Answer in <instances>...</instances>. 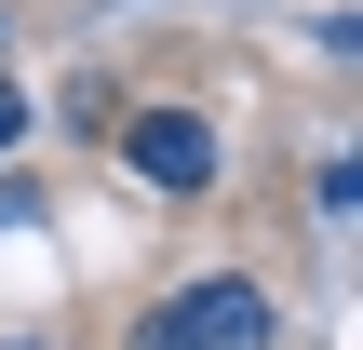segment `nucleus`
<instances>
[{
  "label": "nucleus",
  "mask_w": 363,
  "mask_h": 350,
  "mask_svg": "<svg viewBox=\"0 0 363 350\" xmlns=\"http://www.w3.org/2000/svg\"><path fill=\"white\" fill-rule=\"evenodd\" d=\"M135 350H269V283H242V270H202V283H175Z\"/></svg>",
  "instance_id": "1"
},
{
  "label": "nucleus",
  "mask_w": 363,
  "mask_h": 350,
  "mask_svg": "<svg viewBox=\"0 0 363 350\" xmlns=\"http://www.w3.org/2000/svg\"><path fill=\"white\" fill-rule=\"evenodd\" d=\"M121 162H135L162 202H202V189H216V121H202V108H148V121L121 135Z\"/></svg>",
  "instance_id": "2"
},
{
  "label": "nucleus",
  "mask_w": 363,
  "mask_h": 350,
  "mask_svg": "<svg viewBox=\"0 0 363 350\" xmlns=\"http://www.w3.org/2000/svg\"><path fill=\"white\" fill-rule=\"evenodd\" d=\"M13 121H27V108H13V94H0V135H13Z\"/></svg>",
  "instance_id": "3"
},
{
  "label": "nucleus",
  "mask_w": 363,
  "mask_h": 350,
  "mask_svg": "<svg viewBox=\"0 0 363 350\" xmlns=\"http://www.w3.org/2000/svg\"><path fill=\"white\" fill-rule=\"evenodd\" d=\"M0 216H13V202H0Z\"/></svg>",
  "instance_id": "4"
}]
</instances>
